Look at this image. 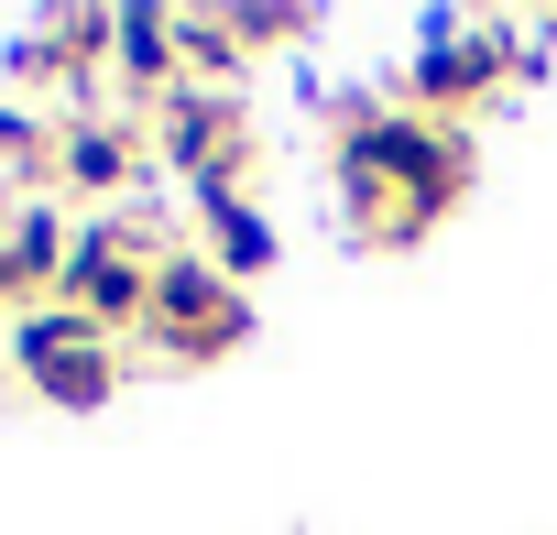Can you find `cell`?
Wrapping results in <instances>:
<instances>
[{"label": "cell", "instance_id": "obj_12", "mask_svg": "<svg viewBox=\"0 0 557 535\" xmlns=\"http://www.w3.org/2000/svg\"><path fill=\"white\" fill-rule=\"evenodd\" d=\"M230 34H240V55H262V45H307V12H230Z\"/></svg>", "mask_w": 557, "mask_h": 535}, {"label": "cell", "instance_id": "obj_13", "mask_svg": "<svg viewBox=\"0 0 557 535\" xmlns=\"http://www.w3.org/2000/svg\"><path fill=\"white\" fill-rule=\"evenodd\" d=\"M12 383H23V372H12V350H0V394H12Z\"/></svg>", "mask_w": 557, "mask_h": 535}, {"label": "cell", "instance_id": "obj_6", "mask_svg": "<svg viewBox=\"0 0 557 535\" xmlns=\"http://www.w3.org/2000/svg\"><path fill=\"white\" fill-rule=\"evenodd\" d=\"M66 262H77V219L55 208V197H23L12 219H0V307H45V296H66Z\"/></svg>", "mask_w": 557, "mask_h": 535}, {"label": "cell", "instance_id": "obj_7", "mask_svg": "<svg viewBox=\"0 0 557 535\" xmlns=\"http://www.w3.org/2000/svg\"><path fill=\"white\" fill-rule=\"evenodd\" d=\"M197 251L219 262L230 285H251V274H273V219L251 208V186H240V197H197Z\"/></svg>", "mask_w": 557, "mask_h": 535}, {"label": "cell", "instance_id": "obj_8", "mask_svg": "<svg viewBox=\"0 0 557 535\" xmlns=\"http://www.w3.org/2000/svg\"><path fill=\"white\" fill-rule=\"evenodd\" d=\"M121 339H88V350H66V361H45V372H23L34 383V405H55V415H99L110 394H121Z\"/></svg>", "mask_w": 557, "mask_h": 535}, {"label": "cell", "instance_id": "obj_4", "mask_svg": "<svg viewBox=\"0 0 557 535\" xmlns=\"http://www.w3.org/2000/svg\"><path fill=\"white\" fill-rule=\"evenodd\" d=\"M153 164L186 175V197H240L251 186V121L230 88H175L153 110Z\"/></svg>", "mask_w": 557, "mask_h": 535}, {"label": "cell", "instance_id": "obj_3", "mask_svg": "<svg viewBox=\"0 0 557 535\" xmlns=\"http://www.w3.org/2000/svg\"><path fill=\"white\" fill-rule=\"evenodd\" d=\"M546 55H535V34H513V23H459V12H426L416 23V55H405V110H426V121H459L481 88H503V77H535Z\"/></svg>", "mask_w": 557, "mask_h": 535}, {"label": "cell", "instance_id": "obj_1", "mask_svg": "<svg viewBox=\"0 0 557 535\" xmlns=\"http://www.w3.org/2000/svg\"><path fill=\"white\" fill-rule=\"evenodd\" d=\"M329 175H339V208L361 219V240H426L470 186V121H426L405 99H339Z\"/></svg>", "mask_w": 557, "mask_h": 535}, {"label": "cell", "instance_id": "obj_9", "mask_svg": "<svg viewBox=\"0 0 557 535\" xmlns=\"http://www.w3.org/2000/svg\"><path fill=\"white\" fill-rule=\"evenodd\" d=\"M55 132L66 121H45L34 99H0V186H34L45 197L55 186Z\"/></svg>", "mask_w": 557, "mask_h": 535}, {"label": "cell", "instance_id": "obj_11", "mask_svg": "<svg viewBox=\"0 0 557 535\" xmlns=\"http://www.w3.org/2000/svg\"><path fill=\"white\" fill-rule=\"evenodd\" d=\"M175 45H186V88H230L251 55L230 34V12H175Z\"/></svg>", "mask_w": 557, "mask_h": 535}, {"label": "cell", "instance_id": "obj_5", "mask_svg": "<svg viewBox=\"0 0 557 535\" xmlns=\"http://www.w3.org/2000/svg\"><path fill=\"white\" fill-rule=\"evenodd\" d=\"M143 175H153V121H143V110H77V121L55 132V186H66V197L121 208Z\"/></svg>", "mask_w": 557, "mask_h": 535}, {"label": "cell", "instance_id": "obj_2", "mask_svg": "<svg viewBox=\"0 0 557 535\" xmlns=\"http://www.w3.org/2000/svg\"><path fill=\"white\" fill-rule=\"evenodd\" d=\"M240 339H251V285H230L197 240L164 251V262H153V328H143V350H153L164 372H208V361H230Z\"/></svg>", "mask_w": 557, "mask_h": 535}, {"label": "cell", "instance_id": "obj_14", "mask_svg": "<svg viewBox=\"0 0 557 535\" xmlns=\"http://www.w3.org/2000/svg\"><path fill=\"white\" fill-rule=\"evenodd\" d=\"M0 219H12V208H0Z\"/></svg>", "mask_w": 557, "mask_h": 535}, {"label": "cell", "instance_id": "obj_10", "mask_svg": "<svg viewBox=\"0 0 557 535\" xmlns=\"http://www.w3.org/2000/svg\"><path fill=\"white\" fill-rule=\"evenodd\" d=\"M99 328L66 307V296H45V307H23L12 318V339H0V350H12V372H45V361H66V350H88Z\"/></svg>", "mask_w": 557, "mask_h": 535}]
</instances>
